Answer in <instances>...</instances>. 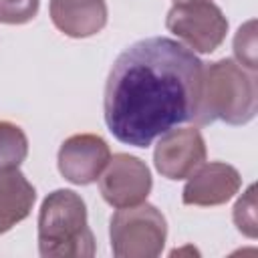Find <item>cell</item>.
<instances>
[{
	"label": "cell",
	"mask_w": 258,
	"mask_h": 258,
	"mask_svg": "<svg viewBox=\"0 0 258 258\" xmlns=\"http://www.w3.org/2000/svg\"><path fill=\"white\" fill-rule=\"evenodd\" d=\"M206 141L198 127L169 129L159 135L153 149L155 169L167 179H187L200 165L206 163Z\"/></svg>",
	"instance_id": "cell-7"
},
{
	"label": "cell",
	"mask_w": 258,
	"mask_h": 258,
	"mask_svg": "<svg viewBox=\"0 0 258 258\" xmlns=\"http://www.w3.org/2000/svg\"><path fill=\"white\" fill-rule=\"evenodd\" d=\"M52 24L71 38H87L107 24L105 0H50Z\"/></svg>",
	"instance_id": "cell-10"
},
{
	"label": "cell",
	"mask_w": 258,
	"mask_h": 258,
	"mask_svg": "<svg viewBox=\"0 0 258 258\" xmlns=\"http://www.w3.org/2000/svg\"><path fill=\"white\" fill-rule=\"evenodd\" d=\"M28 155V139L20 125L0 121V171L16 169Z\"/></svg>",
	"instance_id": "cell-12"
},
{
	"label": "cell",
	"mask_w": 258,
	"mask_h": 258,
	"mask_svg": "<svg viewBox=\"0 0 258 258\" xmlns=\"http://www.w3.org/2000/svg\"><path fill=\"white\" fill-rule=\"evenodd\" d=\"M242 185L240 171L224 161H210L200 165L181 191L185 206H222L230 202Z\"/></svg>",
	"instance_id": "cell-9"
},
{
	"label": "cell",
	"mask_w": 258,
	"mask_h": 258,
	"mask_svg": "<svg viewBox=\"0 0 258 258\" xmlns=\"http://www.w3.org/2000/svg\"><path fill=\"white\" fill-rule=\"evenodd\" d=\"M258 111V87L254 73H248L232 58H220L204 67L202 93L196 125L222 121L228 125H246Z\"/></svg>",
	"instance_id": "cell-2"
},
{
	"label": "cell",
	"mask_w": 258,
	"mask_h": 258,
	"mask_svg": "<svg viewBox=\"0 0 258 258\" xmlns=\"http://www.w3.org/2000/svg\"><path fill=\"white\" fill-rule=\"evenodd\" d=\"M36 202V189L22 171H0V234L26 220Z\"/></svg>",
	"instance_id": "cell-11"
},
{
	"label": "cell",
	"mask_w": 258,
	"mask_h": 258,
	"mask_svg": "<svg viewBox=\"0 0 258 258\" xmlns=\"http://www.w3.org/2000/svg\"><path fill=\"white\" fill-rule=\"evenodd\" d=\"M204 62L167 36L127 46L113 62L103 95L105 123L125 145L147 147L165 131L194 121Z\"/></svg>",
	"instance_id": "cell-1"
},
{
	"label": "cell",
	"mask_w": 258,
	"mask_h": 258,
	"mask_svg": "<svg viewBox=\"0 0 258 258\" xmlns=\"http://www.w3.org/2000/svg\"><path fill=\"white\" fill-rule=\"evenodd\" d=\"M40 0H0L2 24H26L38 14Z\"/></svg>",
	"instance_id": "cell-15"
},
{
	"label": "cell",
	"mask_w": 258,
	"mask_h": 258,
	"mask_svg": "<svg viewBox=\"0 0 258 258\" xmlns=\"http://www.w3.org/2000/svg\"><path fill=\"white\" fill-rule=\"evenodd\" d=\"M234 224L236 228L248 236L256 238L258 234V222H256V185H248V189L242 194V198L234 206Z\"/></svg>",
	"instance_id": "cell-13"
},
{
	"label": "cell",
	"mask_w": 258,
	"mask_h": 258,
	"mask_svg": "<svg viewBox=\"0 0 258 258\" xmlns=\"http://www.w3.org/2000/svg\"><path fill=\"white\" fill-rule=\"evenodd\" d=\"M234 54L250 73L256 71V20H248L238 28L234 36Z\"/></svg>",
	"instance_id": "cell-14"
},
{
	"label": "cell",
	"mask_w": 258,
	"mask_h": 258,
	"mask_svg": "<svg viewBox=\"0 0 258 258\" xmlns=\"http://www.w3.org/2000/svg\"><path fill=\"white\" fill-rule=\"evenodd\" d=\"M179 2H191V0H173V4H179Z\"/></svg>",
	"instance_id": "cell-16"
},
{
	"label": "cell",
	"mask_w": 258,
	"mask_h": 258,
	"mask_svg": "<svg viewBox=\"0 0 258 258\" xmlns=\"http://www.w3.org/2000/svg\"><path fill=\"white\" fill-rule=\"evenodd\" d=\"M153 187L151 171L143 159L129 153H115L109 157L99 175V191L113 208H129L147 200Z\"/></svg>",
	"instance_id": "cell-6"
},
{
	"label": "cell",
	"mask_w": 258,
	"mask_h": 258,
	"mask_svg": "<svg viewBox=\"0 0 258 258\" xmlns=\"http://www.w3.org/2000/svg\"><path fill=\"white\" fill-rule=\"evenodd\" d=\"M95 236L85 200L73 189L50 191L38 212V252L42 258H91Z\"/></svg>",
	"instance_id": "cell-3"
},
{
	"label": "cell",
	"mask_w": 258,
	"mask_h": 258,
	"mask_svg": "<svg viewBox=\"0 0 258 258\" xmlns=\"http://www.w3.org/2000/svg\"><path fill=\"white\" fill-rule=\"evenodd\" d=\"M109 157L111 149L101 135L77 133L60 143L56 165L67 181L75 185H89L99 179Z\"/></svg>",
	"instance_id": "cell-8"
},
{
	"label": "cell",
	"mask_w": 258,
	"mask_h": 258,
	"mask_svg": "<svg viewBox=\"0 0 258 258\" xmlns=\"http://www.w3.org/2000/svg\"><path fill=\"white\" fill-rule=\"evenodd\" d=\"M165 26L194 52L210 54L226 38L228 18L222 8L210 0H191L173 4L165 16Z\"/></svg>",
	"instance_id": "cell-5"
},
{
	"label": "cell",
	"mask_w": 258,
	"mask_h": 258,
	"mask_svg": "<svg viewBox=\"0 0 258 258\" xmlns=\"http://www.w3.org/2000/svg\"><path fill=\"white\" fill-rule=\"evenodd\" d=\"M111 250L117 258H155L167 238L165 216L147 202L117 208L109 224Z\"/></svg>",
	"instance_id": "cell-4"
}]
</instances>
